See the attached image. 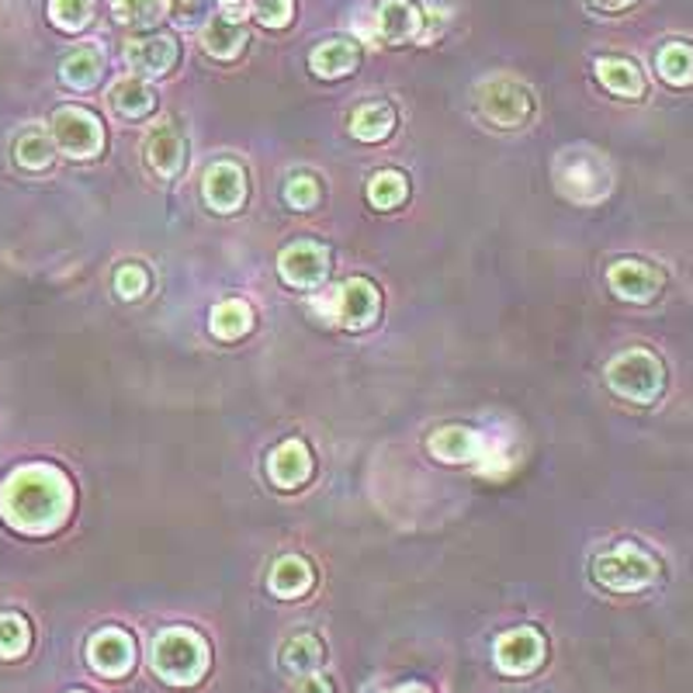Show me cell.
Segmentation results:
<instances>
[{
  "label": "cell",
  "instance_id": "cell-1",
  "mask_svg": "<svg viewBox=\"0 0 693 693\" xmlns=\"http://www.w3.org/2000/svg\"><path fill=\"white\" fill-rule=\"evenodd\" d=\"M73 510V486L67 472L35 462L14 468L0 489V513L21 534H53Z\"/></svg>",
  "mask_w": 693,
  "mask_h": 693
},
{
  "label": "cell",
  "instance_id": "cell-2",
  "mask_svg": "<svg viewBox=\"0 0 693 693\" xmlns=\"http://www.w3.org/2000/svg\"><path fill=\"white\" fill-rule=\"evenodd\" d=\"M552 178H555V188L561 198L572 205H582V208L600 205L606 194L614 191L611 160H606L603 149L587 146V143L561 149L552 163Z\"/></svg>",
  "mask_w": 693,
  "mask_h": 693
},
{
  "label": "cell",
  "instance_id": "cell-3",
  "mask_svg": "<svg viewBox=\"0 0 693 693\" xmlns=\"http://www.w3.org/2000/svg\"><path fill=\"white\" fill-rule=\"evenodd\" d=\"M154 673L170 686H194L208 673V641L194 627H167L154 638Z\"/></svg>",
  "mask_w": 693,
  "mask_h": 693
},
{
  "label": "cell",
  "instance_id": "cell-4",
  "mask_svg": "<svg viewBox=\"0 0 693 693\" xmlns=\"http://www.w3.org/2000/svg\"><path fill=\"white\" fill-rule=\"evenodd\" d=\"M659 558L635 541H621L593 558V579L611 593H641L659 579Z\"/></svg>",
  "mask_w": 693,
  "mask_h": 693
},
{
  "label": "cell",
  "instance_id": "cell-5",
  "mask_svg": "<svg viewBox=\"0 0 693 693\" xmlns=\"http://www.w3.org/2000/svg\"><path fill=\"white\" fill-rule=\"evenodd\" d=\"M606 385H611L614 396H621L627 402L652 406L666 388V367L652 351L632 346V351L617 354L611 364H606Z\"/></svg>",
  "mask_w": 693,
  "mask_h": 693
},
{
  "label": "cell",
  "instance_id": "cell-6",
  "mask_svg": "<svg viewBox=\"0 0 693 693\" xmlns=\"http://www.w3.org/2000/svg\"><path fill=\"white\" fill-rule=\"evenodd\" d=\"M319 306L333 322H340V327L367 330L382 313V298L367 277H351V281H343L340 288H333L330 295H322Z\"/></svg>",
  "mask_w": 693,
  "mask_h": 693
},
{
  "label": "cell",
  "instance_id": "cell-7",
  "mask_svg": "<svg viewBox=\"0 0 693 693\" xmlns=\"http://www.w3.org/2000/svg\"><path fill=\"white\" fill-rule=\"evenodd\" d=\"M53 143L73 160H91L104 146V128L94 112H87L80 104H67L53 115Z\"/></svg>",
  "mask_w": 693,
  "mask_h": 693
},
{
  "label": "cell",
  "instance_id": "cell-8",
  "mask_svg": "<svg viewBox=\"0 0 693 693\" xmlns=\"http://www.w3.org/2000/svg\"><path fill=\"white\" fill-rule=\"evenodd\" d=\"M479 112L496 128H524L534 118V98L516 80H489L479 87Z\"/></svg>",
  "mask_w": 693,
  "mask_h": 693
},
{
  "label": "cell",
  "instance_id": "cell-9",
  "mask_svg": "<svg viewBox=\"0 0 693 693\" xmlns=\"http://www.w3.org/2000/svg\"><path fill=\"white\" fill-rule=\"evenodd\" d=\"M277 274L288 288H298V292L322 288V281L330 277V250L313 240L288 243L277 257Z\"/></svg>",
  "mask_w": 693,
  "mask_h": 693
},
{
  "label": "cell",
  "instance_id": "cell-10",
  "mask_svg": "<svg viewBox=\"0 0 693 693\" xmlns=\"http://www.w3.org/2000/svg\"><path fill=\"white\" fill-rule=\"evenodd\" d=\"M87 662L94 673L107 680H122L133 673L136 666V641L122 627H101V632L87 641Z\"/></svg>",
  "mask_w": 693,
  "mask_h": 693
},
{
  "label": "cell",
  "instance_id": "cell-11",
  "mask_svg": "<svg viewBox=\"0 0 693 693\" xmlns=\"http://www.w3.org/2000/svg\"><path fill=\"white\" fill-rule=\"evenodd\" d=\"M143 157H146V167L157 173V178L163 181H173L178 173L188 167V136L181 122H160L154 133L146 136V146H143Z\"/></svg>",
  "mask_w": 693,
  "mask_h": 693
},
{
  "label": "cell",
  "instance_id": "cell-12",
  "mask_svg": "<svg viewBox=\"0 0 693 693\" xmlns=\"http://www.w3.org/2000/svg\"><path fill=\"white\" fill-rule=\"evenodd\" d=\"M202 198L212 212L229 215L247 202V170L232 160H215L202 173Z\"/></svg>",
  "mask_w": 693,
  "mask_h": 693
},
{
  "label": "cell",
  "instance_id": "cell-13",
  "mask_svg": "<svg viewBox=\"0 0 693 693\" xmlns=\"http://www.w3.org/2000/svg\"><path fill=\"white\" fill-rule=\"evenodd\" d=\"M492 659L500 666V673L507 677H527L545 662V638H541L534 627H513V632L496 638Z\"/></svg>",
  "mask_w": 693,
  "mask_h": 693
},
{
  "label": "cell",
  "instance_id": "cell-14",
  "mask_svg": "<svg viewBox=\"0 0 693 693\" xmlns=\"http://www.w3.org/2000/svg\"><path fill=\"white\" fill-rule=\"evenodd\" d=\"M662 271L652 268L648 260H617V264H611V271H606V285H611V292L624 302H652L659 292H662Z\"/></svg>",
  "mask_w": 693,
  "mask_h": 693
},
{
  "label": "cell",
  "instance_id": "cell-15",
  "mask_svg": "<svg viewBox=\"0 0 693 693\" xmlns=\"http://www.w3.org/2000/svg\"><path fill=\"white\" fill-rule=\"evenodd\" d=\"M268 475L277 489H302L313 479V451L306 441L288 438L268 454Z\"/></svg>",
  "mask_w": 693,
  "mask_h": 693
},
{
  "label": "cell",
  "instance_id": "cell-16",
  "mask_svg": "<svg viewBox=\"0 0 693 693\" xmlns=\"http://www.w3.org/2000/svg\"><path fill=\"white\" fill-rule=\"evenodd\" d=\"M125 63L128 70L143 77H167L178 63V42L170 35H143L125 42Z\"/></svg>",
  "mask_w": 693,
  "mask_h": 693
},
{
  "label": "cell",
  "instance_id": "cell-17",
  "mask_svg": "<svg viewBox=\"0 0 693 693\" xmlns=\"http://www.w3.org/2000/svg\"><path fill=\"white\" fill-rule=\"evenodd\" d=\"M430 454L444 465H462V462H482L486 454V433L472 427H441L427 441Z\"/></svg>",
  "mask_w": 693,
  "mask_h": 693
},
{
  "label": "cell",
  "instance_id": "cell-18",
  "mask_svg": "<svg viewBox=\"0 0 693 693\" xmlns=\"http://www.w3.org/2000/svg\"><path fill=\"white\" fill-rule=\"evenodd\" d=\"M375 32L399 46V42L420 38L423 35V14L413 0H382L375 14Z\"/></svg>",
  "mask_w": 693,
  "mask_h": 693
},
{
  "label": "cell",
  "instance_id": "cell-19",
  "mask_svg": "<svg viewBox=\"0 0 693 693\" xmlns=\"http://www.w3.org/2000/svg\"><path fill=\"white\" fill-rule=\"evenodd\" d=\"M357 63H361L357 42H346V38H330V42H322V46H316L309 53V67L322 80H340L346 73H354Z\"/></svg>",
  "mask_w": 693,
  "mask_h": 693
},
{
  "label": "cell",
  "instance_id": "cell-20",
  "mask_svg": "<svg viewBox=\"0 0 693 693\" xmlns=\"http://www.w3.org/2000/svg\"><path fill=\"white\" fill-rule=\"evenodd\" d=\"M313 582H316V572L306 558H298V555H285V558H277L274 561V569L268 576V587L274 597L281 600H302L309 590H313Z\"/></svg>",
  "mask_w": 693,
  "mask_h": 693
},
{
  "label": "cell",
  "instance_id": "cell-21",
  "mask_svg": "<svg viewBox=\"0 0 693 693\" xmlns=\"http://www.w3.org/2000/svg\"><path fill=\"white\" fill-rule=\"evenodd\" d=\"M597 80L611 94L627 98V101H638L645 94V77H641V70L635 67L632 59H621V56H603V59H597Z\"/></svg>",
  "mask_w": 693,
  "mask_h": 693
},
{
  "label": "cell",
  "instance_id": "cell-22",
  "mask_svg": "<svg viewBox=\"0 0 693 693\" xmlns=\"http://www.w3.org/2000/svg\"><path fill=\"white\" fill-rule=\"evenodd\" d=\"M247 46V32L240 21H229L226 14H215L208 25L202 29V49L212 59H236Z\"/></svg>",
  "mask_w": 693,
  "mask_h": 693
},
{
  "label": "cell",
  "instance_id": "cell-23",
  "mask_svg": "<svg viewBox=\"0 0 693 693\" xmlns=\"http://www.w3.org/2000/svg\"><path fill=\"white\" fill-rule=\"evenodd\" d=\"M107 101H112L115 115H122V118H146V115L157 107L154 87H149L146 80H139V77H122V80L112 87V94H107Z\"/></svg>",
  "mask_w": 693,
  "mask_h": 693
},
{
  "label": "cell",
  "instance_id": "cell-24",
  "mask_svg": "<svg viewBox=\"0 0 693 693\" xmlns=\"http://www.w3.org/2000/svg\"><path fill=\"white\" fill-rule=\"evenodd\" d=\"M393 133H396V112H393V104H385V101L361 104L351 115V136L361 143H382Z\"/></svg>",
  "mask_w": 693,
  "mask_h": 693
},
{
  "label": "cell",
  "instance_id": "cell-25",
  "mask_svg": "<svg viewBox=\"0 0 693 693\" xmlns=\"http://www.w3.org/2000/svg\"><path fill=\"white\" fill-rule=\"evenodd\" d=\"M322 659H327V648H322V641L309 632L288 638L285 648H281V666L295 677H313L322 666Z\"/></svg>",
  "mask_w": 693,
  "mask_h": 693
},
{
  "label": "cell",
  "instance_id": "cell-26",
  "mask_svg": "<svg viewBox=\"0 0 693 693\" xmlns=\"http://www.w3.org/2000/svg\"><path fill=\"white\" fill-rule=\"evenodd\" d=\"M208 330L219 340H240L253 330V309L243 298H226L212 309L208 316Z\"/></svg>",
  "mask_w": 693,
  "mask_h": 693
},
{
  "label": "cell",
  "instance_id": "cell-27",
  "mask_svg": "<svg viewBox=\"0 0 693 693\" xmlns=\"http://www.w3.org/2000/svg\"><path fill=\"white\" fill-rule=\"evenodd\" d=\"M104 73V59L98 49H77L59 63V80L73 91H91Z\"/></svg>",
  "mask_w": 693,
  "mask_h": 693
},
{
  "label": "cell",
  "instance_id": "cell-28",
  "mask_svg": "<svg viewBox=\"0 0 693 693\" xmlns=\"http://www.w3.org/2000/svg\"><path fill=\"white\" fill-rule=\"evenodd\" d=\"M656 70L669 87H690L693 83V46L690 42H666L656 53Z\"/></svg>",
  "mask_w": 693,
  "mask_h": 693
},
{
  "label": "cell",
  "instance_id": "cell-29",
  "mask_svg": "<svg viewBox=\"0 0 693 693\" xmlns=\"http://www.w3.org/2000/svg\"><path fill=\"white\" fill-rule=\"evenodd\" d=\"M56 157V146L46 133H38V128H29V133H21L14 143V160L18 167L25 170H46Z\"/></svg>",
  "mask_w": 693,
  "mask_h": 693
},
{
  "label": "cell",
  "instance_id": "cell-30",
  "mask_svg": "<svg viewBox=\"0 0 693 693\" xmlns=\"http://www.w3.org/2000/svg\"><path fill=\"white\" fill-rule=\"evenodd\" d=\"M409 194V184L399 170H378L372 181H367V202L375 208L388 212V208H399Z\"/></svg>",
  "mask_w": 693,
  "mask_h": 693
},
{
  "label": "cell",
  "instance_id": "cell-31",
  "mask_svg": "<svg viewBox=\"0 0 693 693\" xmlns=\"http://www.w3.org/2000/svg\"><path fill=\"white\" fill-rule=\"evenodd\" d=\"M516 468V454L510 447V438L507 433H496V438H489L486 433V454H482V462H479V472L486 475V479H507V475Z\"/></svg>",
  "mask_w": 693,
  "mask_h": 693
},
{
  "label": "cell",
  "instance_id": "cell-32",
  "mask_svg": "<svg viewBox=\"0 0 693 693\" xmlns=\"http://www.w3.org/2000/svg\"><path fill=\"white\" fill-rule=\"evenodd\" d=\"M94 18V0H49V21L59 32H83Z\"/></svg>",
  "mask_w": 693,
  "mask_h": 693
},
{
  "label": "cell",
  "instance_id": "cell-33",
  "mask_svg": "<svg viewBox=\"0 0 693 693\" xmlns=\"http://www.w3.org/2000/svg\"><path fill=\"white\" fill-rule=\"evenodd\" d=\"M112 11L122 25L149 29L160 18H167V0H112Z\"/></svg>",
  "mask_w": 693,
  "mask_h": 693
},
{
  "label": "cell",
  "instance_id": "cell-34",
  "mask_svg": "<svg viewBox=\"0 0 693 693\" xmlns=\"http://www.w3.org/2000/svg\"><path fill=\"white\" fill-rule=\"evenodd\" d=\"M32 645V627L21 614H0V659H21Z\"/></svg>",
  "mask_w": 693,
  "mask_h": 693
},
{
  "label": "cell",
  "instance_id": "cell-35",
  "mask_svg": "<svg viewBox=\"0 0 693 693\" xmlns=\"http://www.w3.org/2000/svg\"><path fill=\"white\" fill-rule=\"evenodd\" d=\"M250 14L264 29H288L295 18V0H253Z\"/></svg>",
  "mask_w": 693,
  "mask_h": 693
},
{
  "label": "cell",
  "instance_id": "cell-36",
  "mask_svg": "<svg viewBox=\"0 0 693 693\" xmlns=\"http://www.w3.org/2000/svg\"><path fill=\"white\" fill-rule=\"evenodd\" d=\"M319 181L309 178V173H295V178L285 184V202L295 208V212H313L319 205Z\"/></svg>",
  "mask_w": 693,
  "mask_h": 693
},
{
  "label": "cell",
  "instance_id": "cell-37",
  "mask_svg": "<svg viewBox=\"0 0 693 693\" xmlns=\"http://www.w3.org/2000/svg\"><path fill=\"white\" fill-rule=\"evenodd\" d=\"M115 292L125 302H136L149 292V271L143 264H122L115 271Z\"/></svg>",
  "mask_w": 693,
  "mask_h": 693
},
{
  "label": "cell",
  "instance_id": "cell-38",
  "mask_svg": "<svg viewBox=\"0 0 693 693\" xmlns=\"http://www.w3.org/2000/svg\"><path fill=\"white\" fill-rule=\"evenodd\" d=\"M295 693H333V690H330V683L322 680V677H306V680L298 683Z\"/></svg>",
  "mask_w": 693,
  "mask_h": 693
},
{
  "label": "cell",
  "instance_id": "cell-39",
  "mask_svg": "<svg viewBox=\"0 0 693 693\" xmlns=\"http://www.w3.org/2000/svg\"><path fill=\"white\" fill-rule=\"evenodd\" d=\"M219 8L229 21H240L247 14V0H219Z\"/></svg>",
  "mask_w": 693,
  "mask_h": 693
},
{
  "label": "cell",
  "instance_id": "cell-40",
  "mask_svg": "<svg viewBox=\"0 0 693 693\" xmlns=\"http://www.w3.org/2000/svg\"><path fill=\"white\" fill-rule=\"evenodd\" d=\"M590 4L593 8H600V11H627V8H632V4H638V0H590Z\"/></svg>",
  "mask_w": 693,
  "mask_h": 693
},
{
  "label": "cell",
  "instance_id": "cell-41",
  "mask_svg": "<svg viewBox=\"0 0 693 693\" xmlns=\"http://www.w3.org/2000/svg\"><path fill=\"white\" fill-rule=\"evenodd\" d=\"M388 693H430L423 683H402V686H396V690H388Z\"/></svg>",
  "mask_w": 693,
  "mask_h": 693
},
{
  "label": "cell",
  "instance_id": "cell-42",
  "mask_svg": "<svg viewBox=\"0 0 693 693\" xmlns=\"http://www.w3.org/2000/svg\"><path fill=\"white\" fill-rule=\"evenodd\" d=\"M70 693H87V690H70Z\"/></svg>",
  "mask_w": 693,
  "mask_h": 693
}]
</instances>
